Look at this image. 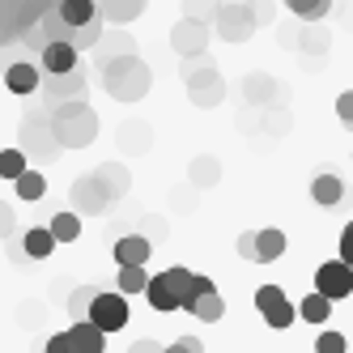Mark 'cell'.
<instances>
[{
	"instance_id": "f546056e",
	"label": "cell",
	"mask_w": 353,
	"mask_h": 353,
	"mask_svg": "<svg viewBox=\"0 0 353 353\" xmlns=\"http://www.w3.org/2000/svg\"><path fill=\"white\" fill-rule=\"evenodd\" d=\"M13 188H17V200H26V205H34V200H43V196H47V179H43V170H21L17 179H13Z\"/></svg>"
},
{
	"instance_id": "d6986e66",
	"label": "cell",
	"mask_w": 353,
	"mask_h": 353,
	"mask_svg": "<svg viewBox=\"0 0 353 353\" xmlns=\"http://www.w3.org/2000/svg\"><path fill=\"white\" fill-rule=\"evenodd\" d=\"M77 64H81V52L72 43H47L43 56H39L43 72H68V68H77Z\"/></svg>"
},
{
	"instance_id": "484cf974",
	"label": "cell",
	"mask_w": 353,
	"mask_h": 353,
	"mask_svg": "<svg viewBox=\"0 0 353 353\" xmlns=\"http://www.w3.org/2000/svg\"><path fill=\"white\" fill-rule=\"evenodd\" d=\"M196 319H205V323H217L221 315H225V302H221V294H217V285H209V290H200L196 294V302L188 307Z\"/></svg>"
},
{
	"instance_id": "8d00e7d4",
	"label": "cell",
	"mask_w": 353,
	"mask_h": 353,
	"mask_svg": "<svg viewBox=\"0 0 353 353\" xmlns=\"http://www.w3.org/2000/svg\"><path fill=\"white\" fill-rule=\"evenodd\" d=\"M290 128H294V119H290V111H281V115H276V107H272V115L264 119V132H268V137H285Z\"/></svg>"
},
{
	"instance_id": "6da1fadb",
	"label": "cell",
	"mask_w": 353,
	"mask_h": 353,
	"mask_svg": "<svg viewBox=\"0 0 353 353\" xmlns=\"http://www.w3.org/2000/svg\"><path fill=\"white\" fill-rule=\"evenodd\" d=\"M213 281L205 272H192V268H183V264H174V268H166V272H158V276H149V285H145V298H149V307L154 311H188L192 302H196V294L200 290H209Z\"/></svg>"
},
{
	"instance_id": "ee69618b",
	"label": "cell",
	"mask_w": 353,
	"mask_h": 353,
	"mask_svg": "<svg viewBox=\"0 0 353 353\" xmlns=\"http://www.w3.org/2000/svg\"><path fill=\"white\" fill-rule=\"evenodd\" d=\"M9 234H17V213L9 205H0V239H9Z\"/></svg>"
},
{
	"instance_id": "2e32d148",
	"label": "cell",
	"mask_w": 353,
	"mask_h": 353,
	"mask_svg": "<svg viewBox=\"0 0 353 353\" xmlns=\"http://www.w3.org/2000/svg\"><path fill=\"white\" fill-rule=\"evenodd\" d=\"M111 256H115L119 268H128V264H149V256H154V243H149L145 234H123V239H115Z\"/></svg>"
},
{
	"instance_id": "c3c4849f",
	"label": "cell",
	"mask_w": 353,
	"mask_h": 353,
	"mask_svg": "<svg viewBox=\"0 0 353 353\" xmlns=\"http://www.w3.org/2000/svg\"><path fill=\"white\" fill-rule=\"evenodd\" d=\"M132 353H162V345L149 341V336H141V341H132Z\"/></svg>"
},
{
	"instance_id": "681fc988",
	"label": "cell",
	"mask_w": 353,
	"mask_h": 353,
	"mask_svg": "<svg viewBox=\"0 0 353 353\" xmlns=\"http://www.w3.org/2000/svg\"><path fill=\"white\" fill-rule=\"evenodd\" d=\"M0 205H5V200H0Z\"/></svg>"
},
{
	"instance_id": "277c9868",
	"label": "cell",
	"mask_w": 353,
	"mask_h": 353,
	"mask_svg": "<svg viewBox=\"0 0 353 353\" xmlns=\"http://www.w3.org/2000/svg\"><path fill=\"white\" fill-rule=\"evenodd\" d=\"M21 154L26 158H34L39 166H52L64 149H60V141H56V132H52V115L47 111H39V107H30L26 111V119H21Z\"/></svg>"
},
{
	"instance_id": "d4e9b609",
	"label": "cell",
	"mask_w": 353,
	"mask_h": 353,
	"mask_svg": "<svg viewBox=\"0 0 353 353\" xmlns=\"http://www.w3.org/2000/svg\"><path fill=\"white\" fill-rule=\"evenodd\" d=\"M188 179H192V188H217V183H221V158L196 154L192 166H188Z\"/></svg>"
},
{
	"instance_id": "f35d334b",
	"label": "cell",
	"mask_w": 353,
	"mask_h": 353,
	"mask_svg": "<svg viewBox=\"0 0 353 353\" xmlns=\"http://www.w3.org/2000/svg\"><path fill=\"white\" fill-rule=\"evenodd\" d=\"M336 115H341V123L353 132V90H341L336 94Z\"/></svg>"
},
{
	"instance_id": "f1b7e54d",
	"label": "cell",
	"mask_w": 353,
	"mask_h": 353,
	"mask_svg": "<svg viewBox=\"0 0 353 353\" xmlns=\"http://www.w3.org/2000/svg\"><path fill=\"white\" fill-rule=\"evenodd\" d=\"M47 230L56 234V243H77L81 239V217L72 213V209H60L52 221H47Z\"/></svg>"
},
{
	"instance_id": "3957f363",
	"label": "cell",
	"mask_w": 353,
	"mask_h": 353,
	"mask_svg": "<svg viewBox=\"0 0 353 353\" xmlns=\"http://www.w3.org/2000/svg\"><path fill=\"white\" fill-rule=\"evenodd\" d=\"M52 132L60 149H90L98 141V111L85 98H68V103L52 107Z\"/></svg>"
},
{
	"instance_id": "e575fe53",
	"label": "cell",
	"mask_w": 353,
	"mask_h": 353,
	"mask_svg": "<svg viewBox=\"0 0 353 353\" xmlns=\"http://www.w3.org/2000/svg\"><path fill=\"white\" fill-rule=\"evenodd\" d=\"M26 154H21V149H0V179H17L21 170H26Z\"/></svg>"
},
{
	"instance_id": "ffe728a7",
	"label": "cell",
	"mask_w": 353,
	"mask_h": 353,
	"mask_svg": "<svg viewBox=\"0 0 353 353\" xmlns=\"http://www.w3.org/2000/svg\"><path fill=\"white\" fill-rule=\"evenodd\" d=\"M94 174H98V183L111 192L115 205H119V200L128 196V188H132V170L123 166V162H103V166H94Z\"/></svg>"
},
{
	"instance_id": "9a60e30c",
	"label": "cell",
	"mask_w": 353,
	"mask_h": 353,
	"mask_svg": "<svg viewBox=\"0 0 353 353\" xmlns=\"http://www.w3.org/2000/svg\"><path fill=\"white\" fill-rule=\"evenodd\" d=\"M39 81H43V68L34 64V56L13 60V64L5 68V85H9L13 94H34V90H39Z\"/></svg>"
},
{
	"instance_id": "ba28073f",
	"label": "cell",
	"mask_w": 353,
	"mask_h": 353,
	"mask_svg": "<svg viewBox=\"0 0 353 353\" xmlns=\"http://www.w3.org/2000/svg\"><path fill=\"white\" fill-rule=\"evenodd\" d=\"M290 98V90L272 77V72H247L243 77V103L247 107H256V111H272V107H281Z\"/></svg>"
},
{
	"instance_id": "8fae6325",
	"label": "cell",
	"mask_w": 353,
	"mask_h": 353,
	"mask_svg": "<svg viewBox=\"0 0 353 353\" xmlns=\"http://www.w3.org/2000/svg\"><path fill=\"white\" fill-rule=\"evenodd\" d=\"M256 311H260V319H264L268 327H290V323L298 319V307L285 298L281 285H260V290H256Z\"/></svg>"
},
{
	"instance_id": "d590c367",
	"label": "cell",
	"mask_w": 353,
	"mask_h": 353,
	"mask_svg": "<svg viewBox=\"0 0 353 353\" xmlns=\"http://www.w3.org/2000/svg\"><path fill=\"white\" fill-rule=\"evenodd\" d=\"M217 5H221V0H183V17H196V21H209V26H213Z\"/></svg>"
},
{
	"instance_id": "30bf717a",
	"label": "cell",
	"mask_w": 353,
	"mask_h": 353,
	"mask_svg": "<svg viewBox=\"0 0 353 353\" xmlns=\"http://www.w3.org/2000/svg\"><path fill=\"white\" fill-rule=\"evenodd\" d=\"M39 90H43V98H47V103H68V98H85V90H90L85 64L68 68V72H43Z\"/></svg>"
},
{
	"instance_id": "83f0119b",
	"label": "cell",
	"mask_w": 353,
	"mask_h": 353,
	"mask_svg": "<svg viewBox=\"0 0 353 353\" xmlns=\"http://www.w3.org/2000/svg\"><path fill=\"white\" fill-rule=\"evenodd\" d=\"M21 243H26V251H30V260H34V264L47 260V256H52V251L60 247L56 234L47 230V225H34V230H26V234H21Z\"/></svg>"
},
{
	"instance_id": "b9f144b4",
	"label": "cell",
	"mask_w": 353,
	"mask_h": 353,
	"mask_svg": "<svg viewBox=\"0 0 353 353\" xmlns=\"http://www.w3.org/2000/svg\"><path fill=\"white\" fill-rule=\"evenodd\" d=\"M9 260L13 264H34L30 251H26V243H21V234H9Z\"/></svg>"
},
{
	"instance_id": "7c38bea8",
	"label": "cell",
	"mask_w": 353,
	"mask_h": 353,
	"mask_svg": "<svg viewBox=\"0 0 353 353\" xmlns=\"http://www.w3.org/2000/svg\"><path fill=\"white\" fill-rule=\"evenodd\" d=\"M85 319L98 323V327L111 336V332H119V327L128 323V298H123L119 290H115V294H111V290H98V298H94V307H90Z\"/></svg>"
},
{
	"instance_id": "d6a6232c",
	"label": "cell",
	"mask_w": 353,
	"mask_h": 353,
	"mask_svg": "<svg viewBox=\"0 0 353 353\" xmlns=\"http://www.w3.org/2000/svg\"><path fill=\"white\" fill-rule=\"evenodd\" d=\"M281 5L298 17V21H323L332 13V0H281Z\"/></svg>"
},
{
	"instance_id": "e0dca14e",
	"label": "cell",
	"mask_w": 353,
	"mask_h": 353,
	"mask_svg": "<svg viewBox=\"0 0 353 353\" xmlns=\"http://www.w3.org/2000/svg\"><path fill=\"white\" fill-rule=\"evenodd\" d=\"M94 5H98V17L107 26H132L145 13V0H94Z\"/></svg>"
},
{
	"instance_id": "44dd1931",
	"label": "cell",
	"mask_w": 353,
	"mask_h": 353,
	"mask_svg": "<svg viewBox=\"0 0 353 353\" xmlns=\"http://www.w3.org/2000/svg\"><path fill=\"white\" fill-rule=\"evenodd\" d=\"M68 341L77 345V353H107V332L98 323H90V319H72Z\"/></svg>"
},
{
	"instance_id": "7402d4cb",
	"label": "cell",
	"mask_w": 353,
	"mask_h": 353,
	"mask_svg": "<svg viewBox=\"0 0 353 353\" xmlns=\"http://www.w3.org/2000/svg\"><path fill=\"white\" fill-rule=\"evenodd\" d=\"M128 52H137V43H132V34L123 30V26H111V30H103V39L94 43V60L103 64V60H111V56H128Z\"/></svg>"
},
{
	"instance_id": "603a6c76",
	"label": "cell",
	"mask_w": 353,
	"mask_h": 353,
	"mask_svg": "<svg viewBox=\"0 0 353 353\" xmlns=\"http://www.w3.org/2000/svg\"><path fill=\"white\" fill-rule=\"evenodd\" d=\"M256 251H251V264H272V260H281V251H285V230H276V225H268V230H256Z\"/></svg>"
},
{
	"instance_id": "60d3db41",
	"label": "cell",
	"mask_w": 353,
	"mask_h": 353,
	"mask_svg": "<svg viewBox=\"0 0 353 353\" xmlns=\"http://www.w3.org/2000/svg\"><path fill=\"white\" fill-rule=\"evenodd\" d=\"M349 345H345V336L341 332H323L319 336V345H315V353H345Z\"/></svg>"
},
{
	"instance_id": "836d02e7",
	"label": "cell",
	"mask_w": 353,
	"mask_h": 353,
	"mask_svg": "<svg viewBox=\"0 0 353 353\" xmlns=\"http://www.w3.org/2000/svg\"><path fill=\"white\" fill-rule=\"evenodd\" d=\"M94 298H98V285H77L68 294V319H85L90 315V307H94Z\"/></svg>"
},
{
	"instance_id": "bcb514c9",
	"label": "cell",
	"mask_w": 353,
	"mask_h": 353,
	"mask_svg": "<svg viewBox=\"0 0 353 353\" xmlns=\"http://www.w3.org/2000/svg\"><path fill=\"white\" fill-rule=\"evenodd\" d=\"M276 43H281L285 52H298V26H281V34H276Z\"/></svg>"
},
{
	"instance_id": "7a4b0ae2",
	"label": "cell",
	"mask_w": 353,
	"mask_h": 353,
	"mask_svg": "<svg viewBox=\"0 0 353 353\" xmlns=\"http://www.w3.org/2000/svg\"><path fill=\"white\" fill-rule=\"evenodd\" d=\"M98 68H103V90L115 98V103H141V98L149 94V85H154V68H149L137 52L111 56Z\"/></svg>"
},
{
	"instance_id": "ab89813d",
	"label": "cell",
	"mask_w": 353,
	"mask_h": 353,
	"mask_svg": "<svg viewBox=\"0 0 353 353\" xmlns=\"http://www.w3.org/2000/svg\"><path fill=\"white\" fill-rule=\"evenodd\" d=\"M162 353H205V341H200V336H179L174 345H166Z\"/></svg>"
},
{
	"instance_id": "4dcf8cb0",
	"label": "cell",
	"mask_w": 353,
	"mask_h": 353,
	"mask_svg": "<svg viewBox=\"0 0 353 353\" xmlns=\"http://www.w3.org/2000/svg\"><path fill=\"white\" fill-rule=\"evenodd\" d=\"M298 315L307 323H327V315H332V298H323L319 290H311L307 298L298 302Z\"/></svg>"
},
{
	"instance_id": "7bdbcfd3",
	"label": "cell",
	"mask_w": 353,
	"mask_h": 353,
	"mask_svg": "<svg viewBox=\"0 0 353 353\" xmlns=\"http://www.w3.org/2000/svg\"><path fill=\"white\" fill-rule=\"evenodd\" d=\"M43 353H77V345L68 341V332H56V336H47V349Z\"/></svg>"
},
{
	"instance_id": "f6af8a7d",
	"label": "cell",
	"mask_w": 353,
	"mask_h": 353,
	"mask_svg": "<svg viewBox=\"0 0 353 353\" xmlns=\"http://www.w3.org/2000/svg\"><path fill=\"white\" fill-rule=\"evenodd\" d=\"M341 260L353 268V221H349L345 230H341Z\"/></svg>"
},
{
	"instance_id": "8992f818",
	"label": "cell",
	"mask_w": 353,
	"mask_h": 353,
	"mask_svg": "<svg viewBox=\"0 0 353 353\" xmlns=\"http://www.w3.org/2000/svg\"><path fill=\"white\" fill-rule=\"evenodd\" d=\"M213 30L225 43H247L256 34V17H251V0H221L213 13Z\"/></svg>"
},
{
	"instance_id": "9c48e42d",
	"label": "cell",
	"mask_w": 353,
	"mask_h": 353,
	"mask_svg": "<svg viewBox=\"0 0 353 353\" xmlns=\"http://www.w3.org/2000/svg\"><path fill=\"white\" fill-rule=\"evenodd\" d=\"M209 21H196V17H179L174 21V30H170V47H174V56H183V60H200L209 52Z\"/></svg>"
},
{
	"instance_id": "52a82bcc",
	"label": "cell",
	"mask_w": 353,
	"mask_h": 353,
	"mask_svg": "<svg viewBox=\"0 0 353 353\" xmlns=\"http://www.w3.org/2000/svg\"><path fill=\"white\" fill-rule=\"evenodd\" d=\"M68 205H72L77 217H103L115 200H111V192L103 183H98V174L90 170V174H77V179L68 183Z\"/></svg>"
},
{
	"instance_id": "ac0fdd59",
	"label": "cell",
	"mask_w": 353,
	"mask_h": 353,
	"mask_svg": "<svg viewBox=\"0 0 353 353\" xmlns=\"http://www.w3.org/2000/svg\"><path fill=\"white\" fill-rule=\"evenodd\" d=\"M311 200H315L319 209H336L341 200H345V179H341V174H332V170L315 174V179H311Z\"/></svg>"
},
{
	"instance_id": "4fadbf2b",
	"label": "cell",
	"mask_w": 353,
	"mask_h": 353,
	"mask_svg": "<svg viewBox=\"0 0 353 353\" xmlns=\"http://www.w3.org/2000/svg\"><path fill=\"white\" fill-rule=\"evenodd\" d=\"M315 290L323 294V298H349L353 294V268L345 264V260H327V264H319V272H315Z\"/></svg>"
},
{
	"instance_id": "74e56055",
	"label": "cell",
	"mask_w": 353,
	"mask_h": 353,
	"mask_svg": "<svg viewBox=\"0 0 353 353\" xmlns=\"http://www.w3.org/2000/svg\"><path fill=\"white\" fill-rule=\"evenodd\" d=\"M251 17H256V26H272L276 5H272V0H251Z\"/></svg>"
},
{
	"instance_id": "5bb4252c",
	"label": "cell",
	"mask_w": 353,
	"mask_h": 353,
	"mask_svg": "<svg viewBox=\"0 0 353 353\" xmlns=\"http://www.w3.org/2000/svg\"><path fill=\"white\" fill-rule=\"evenodd\" d=\"M115 145H119V154H128V158L149 154V149H154V123L149 119H123L115 128Z\"/></svg>"
},
{
	"instance_id": "5b68a950",
	"label": "cell",
	"mask_w": 353,
	"mask_h": 353,
	"mask_svg": "<svg viewBox=\"0 0 353 353\" xmlns=\"http://www.w3.org/2000/svg\"><path fill=\"white\" fill-rule=\"evenodd\" d=\"M183 90L192 98V107H200V111H213V107L225 103V77H221V68L213 60H205V56H200L192 68H183Z\"/></svg>"
},
{
	"instance_id": "cb8c5ba5",
	"label": "cell",
	"mask_w": 353,
	"mask_h": 353,
	"mask_svg": "<svg viewBox=\"0 0 353 353\" xmlns=\"http://www.w3.org/2000/svg\"><path fill=\"white\" fill-rule=\"evenodd\" d=\"M327 47H332V30L319 26V21H302L298 26V52L302 56H327Z\"/></svg>"
},
{
	"instance_id": "7dc6e473",
	"label": "cell",
	"mask_w": 353,
	"mask_h": 353,
	"mask_svg": "<svg viewBox=\"0 0 353 353\" xmlns=\"http://www.w3.org/2000/svg\"><path fill=\"white\" fill-rule=\"evenodd\" d=\"M170 205H174V209H179V213H192V209H196L188 192H170Z\"/></svg>"
},
{
	"instance_id": "4316f807",
	"label": "cell",
	"mask_w": 353,
	"mask_h": 353,
	"mask_svg": "<svg viewBox=\"0 0 353 353\" xmlns=\"http://www.w3.org/2000/svg\"><path fill=\"white\" fill-rule=\"evenodd\" d=\"M56 13L77 30V26H85V21L98 17V5H94V0H56Z\"/></svg>"
},
{
	"instance_id": "f907efd6",
	"label": "cell",
	"mask_w": 353,
	"mask_h": 353,
	"mask_svg": "<svg viewBox=\"0 0 353 353\" xmlns=\"http://www.w3.org/2000/svg\"><path fill=\"white\" fill-rule=\"evenodd\" d=\"M0 149H5V145H0Z\"/></svg>"
},
{
	"instance_id": "1f68e13d",
	"label": "cell",
	"mask_w": 353,
	"mask_h": 353,
	"mask_svg": "<svg viewBox=\"0 0 353 353\" xmlns=\"http://www.w3.org/2000/svg\"><path fill=\"white\" fill-rule=\"evenodd\" d=\"M115 285H119V294H123V298L145 294V285H149L145 264H128V268H119V272H115Z\"/></svg>"
}]
</instances>
